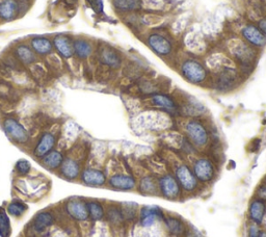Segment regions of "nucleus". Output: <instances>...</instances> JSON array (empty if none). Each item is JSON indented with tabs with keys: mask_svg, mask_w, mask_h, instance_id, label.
<instances>
[{
	"mask_svg": "<svg viewBox=\"0 0 266 237\" xmlns=\"http://www.w3.org/2000/svg\"><path fill=\"white\" fill-rule=\"evenodd\" d=\"M2 128L8 139L20 147H25L30 143L31 137L25 125L12 115H6L2 120Z\"/></svg>",
	"mask_w": 266,
	"mask_h": 237,
	"instance_id": "f257e3e1",
	"label": "nucleus"
},
{
	"mask_svg": "<svg viewBox=\"0 0 266 237\" xmlns=\"http://www.w3.org/2000/svg\"><path fill=\"white\" fill-rule=\"evenodd\" d=\"M59 134L60 129H50L43 131L32 148V156L40 160L46 154H48L49 152L55 150L57 145L59 144Z\"/></svg>",
	"mask_w": 266,
	"mask_h": 237,
	"instance_id": "f03ea898",
	"label": "nucleus"
},
{
	"mask_svg": "<svg viewBox=\"0 0 266 237\" xmlns=\"http://www.w3.org/2000/svg\"><path fill=\"white\" fill-rule=\"evenodd\" d=\"M174 176L180 184L182 192L191 194L200 188V182L196 175L193 174L192 168L186 163H179L175 167Z\"/></svg>",
	"mask_w": 266,
	"mask_h": 237,
	"instance_id": "7ed1b4c3",
	"label": "nucleus"
},
{
	"mask_svg": "<svg viewBox=\"0 0 266 237\" xmlns=\"http://www.w3.org/2000/svg\"><path fill=\"white\" fill-rule=\"evenodd\" d=\"M65 213L75 222H86L90 219V214H88L87 203L82 198L72 197L66 201L64 204Z\"/></svg>",
	"mask_w": 266,
	"mask_h": 237,
	"instance_id": "20e7f679",
	"label": "nucleus"
},
{
	"mask_svg": "<svg viewBox=\"0 0 266 237\" xmlns=\"http://www.w3.org/2000/svg\"><path fill=\"white\" fill-rule=\"evenodd\" d=\"M159 195L171 201L178 200L182 195L181 186L177 181L174 174L166 173L158 178Z\"/></svg>",
	"mask_w": 266,
	"mask_h": 237,
	"instance_id": "39448f33",
	"label": "nucleus"
},
{
	"mask_svg": "<svg viewBox=\"0 0 266 237\" xmlns=\"http://www.w3.org/2000/svg\"><path fill=\"white\" fill-rule=\"evenodd\" d=\"M188 140L196 147H205L209 141V132L205 125L197 120H190L185 125Z\"/></svg>",
	"mask_w": 266,
	"mask_h": 237,
	"instance_id": "423d86ee",
	"label": "nucleus"
},
{
	"mask_svg": "<svg viewBox=\"0 0 266 237\" xmlns=\"http://www.w3.org/2000/svg\"><path fill=\"white\" fill-rule=\"evenodd\" d=\"M191 168L198 181L202 184L210 183L216 178L217 175V168L215 166V163L206 157H200L194 160Z\"/></svg>",
	"mask_w": 266,
	"mask_h": 237,
	"instance_id": "0eeeda50",
	"label": "nucleus"
},
{
	"mask_svg": "<svg viewBox=\"0 0 266 237\" xmlns=\"http://www.w3.org/2000/svg\"><path fill=\"white\" fill-rule=\"evenodd\" d=\"M51 39L55 52L61 55L65 61L74 56V39L72 36L69 33H57Z\"/></svg>",
	"mask_w": 266,
	"mask_h": 237,
	"instance_id": "6e6552de",
	"label": "nucleus"
},
{
	"mask_svg": "<svg viewBox=\"0 0 266 237\" xmlns=\"http://www.w3.org/2000/svg\"><path fill=\"white\" fill-rule=\"evenodd\" d=\"M181 73L187 81L193 84L204 82L207 77V72L204 66L201 63L193 60L186 61L181 66Z\"/></svg>",
	"mask_w": 266,
	"mask_h": 237,
	"instance_id": "1a4fd4ad",
	"label": "nucleus"
},
{
	"mask_svg": "<svg viewBox=\"0 0 266 237\" xmlns=\"http://www.w3.org/2000/svg\"><path fill=\"white\" fill-rule=\"evenodd\" d=\"M108 175L101 168L84 167L82 168L79 181L87 188H102L108 184Z\"/></svg>",
	"mask_w": 266,
	"mask_h": 237,
	"instance_id": "9d476101",
	"label": "nucleus"
},
{
	"mask_svg": "<svg viewBox=\"0 0 266 237\" xmlns=\"http://www.w3.org/2000/svg\"><path fill=\"white\" fill-rule=\"evenodd\" d=\"M108 185L119 192H132L136 190L137 179L128 173H115L108 178Z\"/></svg>",
	"mask_w": 266,
	"mask_h": 237,
	"instance_id": "9b49d317",
	"label": "nucleus"
},
{
	"mask_svg": "<svg viewBox=\"0 0 266 237\" xmlns=\"http://www.w3.org/2000/svg\"><path fill=\"white\" fill-rule=\"evenodd\" d=\"M10 50L17 61L24 68H28L33 63L39 61L37 54L33 52L30 45L26 42H16Z\"/></svg>",
	"mask_w": 266,
	"mask_h": 237,
	"instance_id": "f8f14e48",
	"label": "nucleus"
},
{
	"mask_svg": "<svg viewBox=\"0 0 266 237\" xmlns=\"http://www.w3.org/2000/svg\"><path fill=\"white\" fill-rule=\"evenodd\" d=\"M22 3L20 0H0V22H12L21 16Z\"/></svg>",
	"mask_w": 266,
	"mask_h": 237,
	"instance_id": "ddd939ff",
	"label": "nucleus"
},
{
	"mask_svg": "<svg viewBox=\"0 0 266 237\" xmlns=\"http://www.w3.org/2000/svg\"><path fill=\"white\" fill-rule=\"evenodd\" d=\"M82 171V163L80 160H77L71 156H66L60 170V176L67 181L78 180Z\"/></svg>",
	"mask_w": 266,
	"mask_h": 237,
	"instance_id": "4468645a",
	"label": "nucleus"
},
{
	"mask_svg": "<svg viewBox=\"0 0 266 237\" xmlns=\"http://www.w3.org/2000/svg\"><path fill=\"white\" fill-rule=\"evenodd\" d=\"M28 44L33 50V52L37 54V56L46 57L47 55L55 51L52 39L46 36L31 37L28 41Z\"/></svg>",
	"mask_w": 266,
	"mask_h": 237,
	"instance_id": "2eb2a0df",
	"label": "nucleus"
},
{
	"mask_svg": "<svg viewBox=\"0 0 266 237\" xmlns=\"http://www.w3.org/2000/svg\"><path fill=\"white\" fill-rule=\"evenodd\" d=\"M148 45L157 54L166 56L172 52V44L171 42L164 36L158 35V33H153L148 38Z\"/></svg>",
	"mask_w": 266,
	"mask_h": 237,
	"instance_id": "dca6fc26",
	"label": "nucleus"
},
{
	"mask_svg": "<svg viewBox=\"0 0 266 237\" xmlns=\"http://www.w3.org/2000/svg\"><path fill=\"white\" fill-rule=\"evenodd\" d=\"M56 222V217L51 211L43 210L35 214L31 221V228L33 231L42 233L50 228Z\"/></svg>",
	"mask_w": 266,
	"mask_h": 237,
	"instance_id": "f3484780",
	"label": "nucleus"
},
{
	"mask_svg": "<svg viewBox=\"0 0 266 237\" xmlns=\"http://www.w3.org/2000/svg\"><path fill=\"white\" fill-rule=\"evenodd\" d=\"M136 191L144 196H158V179L153 175H145L137 180Z\"/></svg>",
	"mask_w": 266,
	"mask_h": 237,
	"instance_id": "a211bd4d",
	"label": "nucleus"
},
{
	"mask_svg": "<svg viewBox=\"0 0 266 237\" xmlns=\"http://www.w3.org/2000/svg\"><path fill=\"white\" fill-rule=\"evenodd\" d=\"M65 154L62 150H52L51 152H49L48 154H46L43 158L40 159L41 164L43 165V167H45L46 170L48 171H52V172H56L59 171L60 167L65 159Z\"/></svg>",
	"mask_w": 266,
	"mask_h": 237,
	"instance_id": "6ab92c4d",
	"label": "nucleus"
},
{
	"mask_svg": "<svg viewBox=\"0 0 266 237\" xmlns=\"http://www.w3.org/2000/svg\"><path fill=\"white\" fill-rule=\"evenodd\" d=\"M247 214H249V217L252 222L258 225L262 224L266 214V201L257 197L254 198L249 205Z\"/></svg>",
	"mask_w": 266,
	"mask_h": 237,
	"instance_id": "aec40b11",
	"label": "nucleus"
},
{
	"mask_svg": "<svg viewBox=\"0 0 266 237\" xmlns=\"http://www.w3.org/2000/svg\"><path fill=\"white\" fill-rule=\"evenodd\" d=\"M152 103L154 106L163 109L166 112L169 113H177L179 110L178 104L176 103V101L169 95L166 94H155L153 95L152 99Z\"/></svg>",
	"mask_w": 266,
	"mask_h": 237,
	"instance_id": "412c9836",
	"label": "nucleus"
},
{
	"mask_svg": "<svg viewBox=\"0 0 266 237\" xmlns=\"http://www.w3.org/2000/svg\"><path fill=\"white\" fill-rule=\"evenodd\" d=\"M242 36L246 42L250 44L262 47L266 44V36L265 33L258 27L254 25H247L242 29Z\"/></svg>",
	"mask_w": 266,
	"mask_h": 237,
	"instance_id": "4be33fe9",
	"label": "nucleus"
},
{
	"mask_svg": "<svg viewBox=\"0 0 266 237\" xmlns=\"http://www.w3.org/2000/svg\"><path fill=\"white\" fill-rule=\"evenodd\" d=\"M158 218H164V215L156 206H144L139 211V222L144 227H151Z\"/></svg>",
	"mask_w": 266,
	"mask_h": 237,
	"instance_id": "5701e85b",
	"label": "nucleus"
},
{
	"mask_svg": "<svg viewBox=\"0 0 266 237\" xmlns=\"http://www.w3.org/2000/svg\"><path fill=\"white\" fill-rule=\"evenodd\" d=\"M94 52V47L90 40L85 38L74 39V56L80 61L91 57Z\"/></svg>",
	"mask_w": 266,
	"mask_h": 237,
	"instance_id": "b1692460",
	"label": "nucleus"
},
{
	"mask_svg": "<svg viewBox=\"0 0 266 237\" xmlns=\"http://www.w3.org/2000/svg\"><path fill=\"white\" fill-rule=\"evenodd\" d=\"M98 58L102 65L110 68H114V69L119 68L121 65L120 56L113 48L110 47H102L101 49H99Z\"/></svg>",
	"mask_w": 266,
	"mask_h": 237,
	"instance_id": "393cba45",
	"label": "nucleus"
},
{
	"mask_svg": "<svg viewBox=\"0 0 266 237\" xmlns=\"http://www.w3.org/2000/svg\"><path fill=\"white\" fill-rule=\"evenodd\" d=\"M28 73L30 74V76L32 77V79L34 81H45L48 79L49 74L51 73L50 70L48 69V67L46 66L45 62L43 61H38L33 63L31 66H29L27 68Z\"/></svg>",
	"mask_w": 266,
	"mask_h": 237,
	"instance_id": "a878e982",
	"label": "nucleus"
},
{
	"mask_svg": "<svg viewBox=\"0 0 266 237\" xmlns=\"http://www.w3.org/2000/svg\"><path fill=\"white\" fill-rule=\"evenodd\" d=\"M44 62L50 72L60 73L63 72L66 68V61L55 51L44 57Z\"/></svg>",
	"mask_w": 266,
	"mask_h": 237,
	"instance_id": "bb28decb",
	"label": "nucleus"
},
{
	"mask_svg": "<svg viewBox=\"0 0 266 237\" xmlns=\"http://www.w3.org/2000/svg\"><path fill=\"white\" fill-rule=\"evenodd\" d=\"M87 209L90 218L94 222H100L103 218H105V208L102 205V203L98 200H88Z\"/></svg>",
	"mask_w": 266,
	"mask_h": 237,
	"instance_id": "cd10ccee",
	"label": "nucleus"
},
{
	"mask_svg": "<svg viewBox=\"0 0 266 237\" xmlns=\"http://www.w3.org/2000/svg\"><path fill=\"white\" fill-rule=\"evenodd\" d=\"M165 225L168 231L173 235H181L185 232V225L179 217L169 215L164 217Z\"/></svg>",
	"mask_w": 266,
	"mask_h": 237,
	"instance_id": "c85d7f7f",
	"label": "nucleus"
},
{
	"mask_svg": "<svg viewBox=\"0 0 266 237\" xmlns=\"http://www.w3.org/2000/svg\"><path fill=\"white\" fill-rule=\"evenodd\" d=\"M105 218H108V221L114 226H119L125 221L121 206L117 205H110L108 209H105Z\"/></svg>",
	"mask_w": 266,
	"mask_h": 237,
	"instance_id": "c756f323",
	"label": "nucleus"
},
{
	"mask_svg": "<svg viewBox=\"0 0 266 237\" xmlns=\"http://www.w3.org/2000/svg\"><path fill=\"white\" fill-rule=\"evenodd\" d=\"M27 209H28V207L23 201L15 199L9 203L6 210L9 213V215H12V216L17 217V218H20L21 216H23L25 214Z\"/></svg>",
	"mask_w": 266,
	"mask_h": 237,
	"instance_id": "7c9ffc66",
	"label": "nucleus"
},
{
	"mask_svg": "<svg viewBox=\"0 0 266 237\" xmlns=\"http://www.w3.org/2000/svg\"><path fill=\"white\" fill-rule=\"evenodd\" d=\"M141 0H113L115 9L120 13H128L140 8Z\"/></svg>",
	"mask_w": 266,
	"mask_h": 237,
	"instance_id": "2f4dec72",
	"label": "nucleus"
},
{
	"mask_svg": "<svg viewBox=\"0 0 266 237\" xmlns=\"http://www.w3.org/2000/svg\"><path fill=\"white\" fill-rule=\"evenodd\" d=\"M12 232L11 221L6 209L0 208V237H10Z\"/></svg>",
	"mask_w": 266,
	"mask_h": 237,
	"instance_id": "473e14b6",
	"label": "nucleus"
},
{
	"mask_svg": "<svg viewBox=\"0 0 266 237\" xmlns=\"http://www.w3.org/2000/svg\"><path fill=\"white\" fill-rule=\"evenodd\" d=\"M31 163L27 159H19L15 164V172L20 177H26L31 173Z\"/></svg>",
	"mask_w": 266,
	"mask_h": 237,
	"instance_id": "72a5a7b5",
	"label": "nucleus"
},
{
	"mask_svg": "<svg viewBox=\"0 0 266 237\" xmlns=\"http://www.w3.org/2000/svg\"><path fill=\"white\" fill-rule=\"evenodd\" d=\"M261 230L259 229V225L252 222V224L249 226L247 229V237H259Z\"/></svg>",
	"mask_w": 266,
	"mask_h": 237,
	"instance_id": "f704fd0d",
	"label": "nucleus"
},
{
	"mask_svg": "<svg viewBox=\"0 0 266 237\" xmlns=\"http://www.w3.org/2000/svg\"><path fill=\"white\" fill-rule=\"evenodd\" d=\"M257 198H260V199L266 201V183H264L262 186H260V188L258 189Z\"/></svg>",
	"mask_w": 266,
	"mask_h": 237,
	"instance_id": "c9c22d12",
	"label": "nucleus"
},
{
	"mask_svg": "<svg viewBox=\"0 0 266 237\" xmlns=\"http://www.w3.org/2000/svg\"><path fill=\"white\" fill-rule=\"evenodd\" d=\"M261 30L263 31V32H266V20H264V21H262L261 22Z\"/></svg>",
	"mask_w": 266,
	"mask_h": 237,
	"instance_id": "e433bc0d",
	"label": "nucleus"
},
{
	"mask_svg": "<svg viewBox=\"0 0 266 237\" xmlns=\"http://www.w3.org/2000/svg\"><path fill=\"white\" fill-rule=\"evenodd\" d=\"M65 2L67 4H69V5H71V4H75L77 2V0H65Z\"/></svg>",
	"mask_w": 266,
	"mask_h": 237,
	"instance_id": "4c0bfd02",
	"label": "nucleus"
},
{
	"mask_svg": "<svg viewBox=\"0 0 266 237\" xmlns=\"http://www.w3.org/2000/svg\"><path fill=\"white\" fill-rule=\"evenodd\" d=\"M259 237H266V231H261Z\"/></svg>",
	"mask_w": 266,
	"mask_h": 237,
	"instance_id": "58836bf2",
	"label": "nucleus"
},
{
	"mask_svg": "<svg viewBox=\"0 0 266 237\" xmlns=\"http://www.w3.org/2000/svg\"><path fill=\"white\" fill-rule=\"evenodd\" d=\"M20 2H23V3H27V2H29V0H20Z\"/></svg>",
	"mask_w": 266,
	"mask_h": 237,
	"instance_id": "ea45409f",
	"label": "nucleus"
}]
</instances>
